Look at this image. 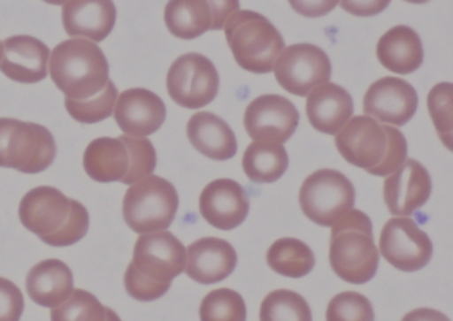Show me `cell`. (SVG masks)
<instances>
[{"instance_id": "6da1fadb", "label": "cell", "mask_w": 453, "mask_h": 321, "mask_svg": "<svg viewBox=\"0 0 453 321\" xmlns=\"http://www.w3.org/2000/svg\"><path fill=\"white\" fill-rule=\"evenodd\" d=\"M185 265L187 247L173 233L166 230L142 233L124 275L127 292L139 302H155L169 291Z\"/></svg>"}, {"instance_id": "7a4b0ae2", "label": "cell", "mask_w": 453, "mask_h": 321, "mask_svg": "<svg viewBox=\"0 0 453 321\" xmlns=\"http://www.w3.org/2000/svg\"><path fill=\"white\" fill-rule=\"evenodd\" d=\"M19 218L27 230L52 247L78 243L89 227L86 206L51 186L28 191L20 202Z\"/></svg>"}, {"instance_id": "3957f363", "label": "cell", "mask_w": 453, "mask_h": 321, "mask_svg": "<svg viewBox=\"0 0 453 321\" xmlns=\"http://www.w3.org/2000/svg\"><path fill=\"white\" fill-rule=\"evenodd\" d=\"M52 81L73 100H87L102 92L110 80V65L102 48L84 37L60 42L50 55Z\"/></svg>"}, {"instance_id": "277c9868", "label": "cell", "mask_w": 453, "mask_h": 321, "mask_svg": "<svg viewBox=\"0 0 453 321\" xmlns=\"http://www.w3.org/2000/svg\"><path fill=\"white\" fill-rule=\"evenodd\" d=\"M328 257L334 272L347 283L365 284L375 276L379 249L367 214L352 209L331 225Z\"/></svg>"}, {"instance_id": "5b68a950", "label": "cell", "mask_w": 453, "mask_h": 321, "mask_svg": "<svg viewBox=\"0 0 453 321\" xmlns=\"http://www.w3.org/2000/svg\"><path fill=\"white\" fill-rule=\"evenodd\" d=\"M225 36L238 65L251 73H269L285 40L266 16L256 11L238 10L225 23Z\"/></svg>"}, {"instance_id": "8992f818", "label": "cell", "mask_w": 453, "mask_h": 321, "mask_svg": "<svg viewBox=\"0 0 453 321\" xmlns=\"http://www.w3.org/2000/svg\"><path fill=\"white\" fill-rule=\"evenodd\" d=\"M55 157L57 142L43 125L0 118V167L38 174L51 166Z\"/></svg>"}, {"instance_id": "52a82bcc", "label": "cell", "mask_w": 453, "mask_h": 321, "mask_svg": "<svg viewBox=\"0 0 453 321\" xmlns=\"http://www.w3.org/2000/svg\"><path fill=\"white\" fill-rule=\"evenodd\" d=\"M179 210V194L165 178L150 175L129 186L123 201L127 225L140 233L165 231Z\"/></svg>"}, {"instance_id": "ba28073f", "label": "cell", "mask_w": 453, "mask_h": 321, "mask_svg": "<svg viewBox=\"0 0 453 321\" xmlns=\"http://www.w3.org/2000/svg\"><path fill=\"white\" fill-rule=\"evenodd\" d=\"M299 204L315 225L331 227L339 218L354 209V185L338 170H317L302 183Z\"/></svg>"}, {"instance_id": "9c48e42d", "label": "cell", "mask_w": 453, "mask_h": 321, "mask_svg": "<svg viewBox=\"0 0 453 321\" xmlns=\"http://www.w3.org/2000/svg\"><path fill=\"white\" fill-rule=\"evenodd\" d=\"M166 89L172 100L182 108H203L217 97L219 74L206 56L185 53L169 68Z\"/></svg>"}, {"instance_id": "30bf717a", "label": "cell", "mask_w": 453, "mask_h": 321, "mask_svg": "<svg viewBox=\"0 0 453 321\" xmlns=\"http://www.w3.org/2000/svg\"><path fill=\"white\" fill-rule=\"evenodd\" d=\"M273 71L286 92L304 97L314 88L330 81L331 61L318 45L299 42L280 52Z\"/></svg>"}, {"instance_id": "8fae6325", "label": "cell", "mask_w": 453, "mask_h": 321, "mask_svg": "<svg viewBox=\"0 0 453 321\" xmlns=\"http://www.w3.org/2000/svg\"><path fill=\"white\" fill-rule=\"evenodd\" d=\"M379 252L396 270L415 272L428 264L431 239L410 217L391 218L379 238Z\"/></svg>"}, {"instance_id": "7c38bea8", "label": "cell", "mask_w": 453, "mask_h": 321, "mask_svg": "<svg viewBox=\"0 0 453 321\" xmlns=\"http://www.w3.org/2000/svg\"><path fill=\"white\" fill-rule=\"evenodd\" d=\"M298 124L296 105L283 96L272 93L254 98L243 116L249 137L264 142L285 143L296 133Z\"/></svg>"}, {"instance_id": "4fadbf2b", "label": "cell", "mask_w": 453, "mask_h": 321, "mask_svg": "<svg viewBox=\"0 0 453 321\" xmlns=\"http://www.w3.org/2000/svg\"><path fill=\"white\" fill-rule=\"evenodd\" d=\"M335 146L349 164L368 172L386 156L387 134L372 117L355 116L336 133Z\"/></svg>"}, {"instance_id": "5bb4252c", "label": "cell", "mask_w": 453, "mask_h": 321, "mask_svg": "<svg viewBox=\"0 0 453 321\" xmlns=\"http://www.w3.org/2000/svg\"><path fill=\"white\" fill-rule=\"evenodd\" d=\"M415 88L399 77H383L370 85L363 98V111L378 122L403 126L418 109Z\"/></svg>"}, {"instance_id": "9a60e30c", "label": "cell", "mask_w": 453, "mask_h": 321, "mask_svg": "<svg viewBox=\"0 0 453 321\" xmlns=\"http://www.w3.org/2000/svg\"><path fill=\"white\" fill-rule=\"evenodd\" d=\"M431 191L428 170L412 158L405 159L404 164L384 180V202L394 217H411L426 203Z\"/></svg>"}, {"instance_id": "2e32d148", "label": "cell", "mask_w": 453, "mask_h": 321, "mask_svg": "<svg viewBox=\"0 0 453 321\" xmlns=\"http://www.w3.org/2000/svg\"><path fill=\"white\" fill-rule=\"evenodd\" d=\"M250 209L245 188L230 180L219 178L205 186L200 195V212L203 219L219 228L233 230L246 219Z\"/></svg>"}, {"instance_id": "e0dca14e", "label": "cell", "mask_w": 453, "mask_h": 321, "mask_svg": "<svg viewBox=\"0 0 453 321\" xmlns=\"http://www.w3.org/2000/svg\"><path fill=\"white\" fill-rule=\"evenodd\" d=\"M113 117L126 134L147 137L157 132L165 121L166 106L152 90L132 88L119 96Z\"/></svg>"}, {"instance_id": "ac0fdd59", "label": "cell", "mask_w": 453, "mask_h": 321, "mask_svg": "<svg viewBox=\"0 0 453 321\" xmlns=\"http://www.w3.org/2000/svg\"><path fill=\"white\" fill-rule=\"evenodd\" d=\"M51 50L42 40L27 34L7 37L4 42V58L0 72L12 81L35 84L49 74Z\"/></svg>"}, {"instance_id": "d6986e66", "label": "cell", "mask_w": 453, "mask_h": 321, "mask_svg": "<svg viewBox=\"0 0 453 321\" xmlns=\"http://www.w3.org/2000/svg\"><path fill=\"white\" fill-rule=\"evenodd\" d=\"M237 260L229 241L216 236L201 238L188 246L185 272L200 284L219 283L234 271Z\"/></svg>"}, {"instance_id": "ffe728a7", "label": "cell", "mask_w": 453, "mask_h": 321, "mask_svg": "<svg viewBox=\"0 0 453 321\" xmlns=\"http://www.w3.org/2000/svg\"><path fill=\"white\" fill-rule=\"evenodd\" d=\"M84 169L94 180L102 183H128L132 172V151L128 135L100 137L87 146Z\"/></svg>"}, {"instance_id": "44dd1931", "label": "cell", "mask_w": 453, "mask_h": 321, "mask_svg": "<svg viewBox=\"0 0 453 321\" xmlns=\"http://www.w3.org/2000/svg\"><path fill=\"white\" fill-rule=\"evenodd\" d=\"M112 0H67L63 4V26L71 37H84L100 42L112 32L116 23Z\"/></svg>"}, {"instance_id": "7402d4cb", "label": "cell", "mask_w": 453, "mask_h": 321, "mask_svg": "<svg viewBox=\"0 0 453 321\" xmlns=\"http://www.w3.org/2000/svg\"><path fill=\"white\" fill-rule=\"evenodd\" d=\"M306 113L315 130L335 135L351 118L354 101L343 87L328 81L307 95Z\"/></svg>"}, {"instance_id": "603a6c76", "label": "cell", "mask_w": 453, "mask_h": 321, "mask_svg": "<svg viewBox=\"0 0 453 321\" xmlns=\"http://www.w3.org/2000/svg\"><path fill=\"white\" fill-rule=\"evenodd\" d=\"M187 134L193 148L214 161H227L237 153V138L232 127L211 111H197L190 117Z\"/></svg>"}, {"instance_id": "cb8c5ba5", "label": "cell", "mask_w": 453, "mask_h": 321, "mask_svg": "<svg viewBox=\"0 0 453 321\" xmlns=\"http://www.w3.org/2000/svg\"><path fill=\"white\" fill-rule=\"evenodd\" d=\"M376 56L389 72L412 73L423 64V42L418 32L411 27H392L379 39Z\"/></svg>"}, {"instance_id": "d4e9b609", "label": "cell", "mask_w": 453, "mask_h": 321, "mask_svg": "<svg viewBox=\"0 0 453 321\" xmlns=\"http://www.w3.org/2000/svg\"><path fill=\"white\" fill-rule=\"evenodd\" d=\"M26 288L36 304L46 308L57 307L73 294V271L62 260H42L28 272Z\"/></svg>"}, {"instance_id": "484cf974", "label": "cell", "mask_w": 453, "mask_h": 321, "mask_svg": "<svg viewBox=\"0 0 453 321\" xmlns=\"http://www.w3.org/2000/svg\"><path fill=\"white\" fill-rule=\"evenodd\" d=\"M164 19L169 32L182 40L197 39L213 21L206 0H169Z\"/></svg>"}, {"instance_id": "4316f807", "label": "cell", "mask_w": 453, "mask_h": 321, "mask_svg": "<svg viewBox=\"0 0 453 321\" xmlns=\"http://www.w3.org/2000/svg\"><path fill=\"white\" fill-rule=\"evenodd\" d=\"M242 167L249 180L253 182H275L288 170V151L283 143L254 141L243 154Z\"/></svg>"}, {"instance_id": "83f0119b", "label": "cell", "mask_w": 453, "mask_h": 321, "mask_svg": "<svg viewBox=\"0 0 453 321\" xmlns=\"http://www.w3.org/2000/svg\"><path fill=\"white\" fill-rule=\"evenodd\" d=\"M267 264L286 278L301 279L311 272L315 255L304 241L296 238H280L270 246Z\"/></svg>"}, {"instance_id": "f1b7e54d", "label": "cell", "mask_w": 453, "mask_h": 321, "mask_svg": "<svg viewBox=\"0 0 453 321\" xmlns=\"http://www.w3.org/2000/svg\"><path fill=\"white\" fill-rule=\"evenodd\" d=\"M51 321H121L112 308L86 289H73L71 296L51 310Z\"/></svg>"}, {"instance_id": "f546056e", "label": "cell", "mask_w": 453, "mask_h": 321, "mask_svg": "<svg viewBox=\"0 0 453 321\" xmlns=\"http://www.w3.org/2000/svg\"><path fill=\"white\" fill-rule=\"evenodd\" d=\"M261 321H312L309 302L290 289H275L262 300Z\"/></svg>"}, {"instance_id": "4dcf8cb0", "label": "cell", "mask_w": 453, "mask_h": 321, "mask_svg": "<svg viewBox=\"0 0 453 321\" xmlns=\"http://www.w3.org/2000/svg\"><path fill=\"white\" fill-rule=\"evenodd\" d=\"M119 93L115 84L108 80L102 92L87 100H73L65 97V108L76 121L81 124H97L112 116Z\"/></svg>"}, {"instance_id": "1f68e13d", "label": "cell", "mask_w": 453, "mask_h": 321, "mask_svg": "<svg viewBox=\"0 0 453 321\" xmlns=\"http://www.w3.org/2000/svg\"><path fill=\"white\" fill-rule=\"evenodd\" d=\"M200 318L201 321H246L245 300L233 289H213L201 302Z\"/></svg>"}, {"instance_id": "d6a6232c", "label": "cell", "mask_w": 453, "mask_h": 321, "mask_svg": "<svg viewBox=\"0 0 453 321\" xmlns=\"http://www.w3.org/2000/svg\"><path fill=\"white\" fill-rule=\"evenodd\" d=\"M429 114L436 127L437 134L448 150H452L453 134V85L450 82H439L428 93Z\"/></svg>"}, {"instance_id": "836d02e7", "label": "cell", "mask_w": 453, "mask_h": 321, "mask_svg": "<svg viewBox=\"0 0 453 321\" xmlns=\"http://www.w3.org/2000/svg\"><path fill=\"white\" fill-rule=\"evenodd\" d=\"M372 304L365 294L354 291L341 292L328 302L326 321H373Z\"/></svg>"}, {"instance_id": "e575fe53", "label": "cell", "mask_w": 453, "mask_h": 321, "mask_svg": "<svg viewBox=\"0 0 453 321\" xmlns=\"http://www.w3.org/2000/svg\"><path fill=\"white\" fill-rule=\"evenodd\" d=\"M383 127L387 134L386 156L378 166L368 172V174L376 175V177H388L407 159L408 148L404 134L391 125H383Z\"/></svg>"}, {"instance_id": "d590c367", "label": "cell", "mask_w": 453, "mask_h": 321, "mask_svg": "<svg viewBox=\"0 0 453 321\" xmlns=\"http://www.w3.org/2000/svg\"><path fill=\"white\" fill-rule=\"evenodd\" d=\"M25 310V297L17 284L0 278V321H19Z\"/></svg>"}, {"instance_id": "8d00e7d4", "label": "cell", "mask_w": 453, "mask_h": 321, "mask_svg": "<svg viewBox=\"0 0 453 321\" xmlns=\"http://www.w3.org/2000/svg\"><path fill=\"white\" fill-rule=\"evenodd\" d=\"M391 0H339V4L349 15L357 18H371L383 12Z\"/></svg>"}, {"instance_id": "74e56055", "label": "cell", "mask_w": 453, "mask_h": 321, "mask_svg": "<svg viewBox=\"0 0 453 321\" xmlns=\"http://www.w3.org/2000/svg\"><path fill=\"white\" fill-rule=\"evenodd\" d=\"M291 8L304 18L317 19L330 13L339 0H288Z\"/></svg>"}, {"instance_id": "f35d334b", "label": "cell", "mask_w": 453, "mask_h": 321, "mask_svg": "<svg viewBox=\"0 0 453 321\" xmlns=\"http://www.w3.org/2000/svg\"><path fill=\"white\" fill-rule=\"evenodd\" d=\"M211 11V29H224L227 19L240 10V0H206Z\"/></svg>"}, {"instance_id": "ab89813d", "label": "cell", "mask_w": 453, "mask_h": 321, "mask_svg": "<svg viewBox=\"0 0 453 321\" xmlns=\"http://www.w3.org/2000/svg\"><path fill=\"white\" fill-rule=\"evenodd\" d=\"M402 321H450L448 316L440 310H432V308H418L411 310Z\"/></svg>"}, {"instance_id": "60d3db41", "label": "cell", "mask_w": 453, "mask_h": 321, "mask_svg": "<svg viewBox=\"0 0 453 321\" xmlns=\"http://www.w3.org/2000/svg\"><path fill=\"white\" fill-rule=\"evenodd\" d=\"M44 2L49 3V4L63 5L67 0H44Z\"/></svg>"}, {"instance_id": "b9f144b4", "label": "cell", "mask_w": 453, "mask_h": 321, "mask_svg": "<svg viewBox=\"0 0 453 321\" xmlns=\"http://www.w3.org/2000/svg\"><path fill=\"white\" fill-rule=\"evenodd\" d=\"M404 2L411 3V4H426L429 0H404Z\"/></svg>"}, {"instance_id": "7bdbcfd3", "label": "cell", "mask_w": 453, "mask_h": 321, "mask_svg": "<svg viewBox=\"0 0 453 321\" xmlns=\"http://www.w3.org/2000/svg\"><path fill=\"white\" fill-rule=\"evenodd\" d=\"M4 58V42H0V61Z\"/></svg>"}]
</instances>
